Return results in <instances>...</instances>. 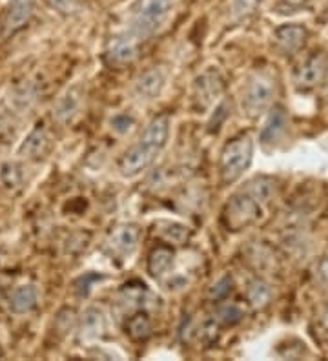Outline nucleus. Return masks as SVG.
Instances as JSON below:
<instances>
[{
	"instance_id": "obj_34",
	"label": "nucleus",
	"mask_w": 328,
	"mask_h": 361,
	"mask_svg": "<svg viewBox=\"0 0 328 361\" xmlns=\"http://www.w3.org/2000/svg\"><path fill=\"white\" fill-rule=\"evenodd\" d=\"M8 135H9V123L4 119H0V141H4Z\"/></svg>"
},
{
	"instance_id": "obj_24",
	"label": "nucleus",
	"mask_w": 328,
	"mask_h": 361,
	"mask_svg": "<svg viewBox=\"0 0 328 361\" xmlns=\"http://www.w3.org/2000/svg\"><path fill=\"white\" fill-rule=\"evenodd\" d=\"M153 325L152 319L148 317L146 312H137L126 322V334L135 341H142L152 336Z\"/></svg>"
},
{
	"instance_id": "obj_6",
	"label": "nucleus",
	"mask_w": 328,
	"mask_h": 361,
	"mask_svg": "<svg viewBox=\"0 0 328 361\" xmlns=\"http://www.w3.org/2000/svg\"><path fill=\"white\" fill-rule=\"evenodd\" d=\"M157 155V152L148 148V146L135 142L124 152L123 157L119 159V172L123 177H137L152 166Z\"/></svg>"
},
{
	"instance_id": "obj_8",
	"label": "nucleus",
	"mask_w": 328,
	"mask_h": 361,
	"mask_svg": "<svg viewBox=\"0 0 328 361\" xmlns=\"http://www.w3.org/2000/svg\"><path fill=\"white\" fill-rule=\"evenodd\" d=\"M324 70H327V61H324V57L321 53H314L306 61H303L298 70H296V77H293L296 86L299 90H305V92L306 90L315 88L323 80Z\"/></svg>"
},
{
	"instance_id": "obj_5",
	"label": "nucleus",
	"mask_w": 328,
	"mask_h": 361,
	"mask_svg": "<svg viewBox=\"0 0 328 361\" xmlns=\"http://www.w3.org/2000/svg\"><path fill=\"white\" fill-rule=\"evenodd\" d=\"M224 92V80L215 68H208L193 80V108L199 114L210 110Z\"/></svg>"
},
{
	"instance_id": "obj_28",
	"label": "nucleus",
	"mask_w": 328,
	"mask_h": 361,
	"mask_svg": "<svg viewBox=\"0 0 328 361\" xmlns=\"http://www.w3.org/2000/svg\"><path fill=\"white\" fill-rule=\"evenodd\" d=\"M49 8H53L59 13L70 15L77 9V0H46Z\"/></svg>"
},
{
	"instance_id": "obj_22",
	"label": "nucleus",
	"mask_w": 328,
	"mask_h": 361,
	"mask_svg": "<svg viewBox=\"0 0 328 361\" xmlns=\"http://www.w3.org/2000/svg\"><path fill=\"white\" fill-rule=\"evenodd\" d=\"M37 99V88L33 82H20L17 84L11 92L9 102L17 111H26L30 110L33 102Z\"/></svg>"
},
{
	"instance_id": "obj_38",
	"label": "nucleus",
	"mask_w": 328,
	"mask_h": 361,
	"mask_svg": "<svg viewBox=\"0 0 328 361\" xmlns=\"http://www.w3.org/2000/svg\"><path fill=\"white\" fill-rule=\"evenodd\" d=\"M327 23H328V13H327Z\"/></svg>"
},
{
	"instance_id": "obj_13",
	"label": "nucleus",
	"mask_w": 328,
	"mask_h": 361,
	"mask_svg": "<svg viewBox=\"0 0 328 361\" xmlns=\"http://www.w3.org/2000/svg\"><path fill=\"white\" fill-rule=\"evenodd\" d=\"M286 111H284L283 106H274L268 110V117L262 124L261 133H259V141L262 145H268V142H276L281 137V133L286 128Z\"/></svg>"
},
{
	"instance_id": "obj_33",
	"label": "nucleus",
	"mask_w": 328,
	"mask_h": 361,
	"mask_svg": "<svg viewBox=\"0 0 328 361\" xmlns=\"http://www.w3.org/2000/svg\"><path fill=\"white\" fill-rule=\"evenodd\" d=\"M320 276L323 281L328 283V257H324V259L320 263Z\"/></svg>"
},
{
	"instance_id": "obj_35",
	"label": "nucleus",
	"mask_w": 328,
	"mask_h": 361,
	"mask_svg": "<svg viewBox=\"0 0 328 361\" xmlns=\"http://www.w3.org/2000/svg\"><path fill=\"white\" fill-rule=\"evenodd\" d=\"M37 0H9V4H28V6H35Z\"/></svg>"
},
{
	"instance_id": "obj_3",
	"label": "nucleus",
	"mask_w": 328,
	"mask_h": 361,
	"mask_svg": "<svg viewBox=\"0 0 328 361\" xmlns=\"http://www.w3.org/2000/svg\"><path fill=\"white\" fill-rule=\"evenodd\" d=\"M175 0H135L131 6V33L146 37L170 17Z\"/></svg>"
},
{
	"instance_id": "obj_18",
	"label": "nucleus",
	"mask_w": 328,
	"mask_h": 361,
	"mask_svg": "<svg viewBox=\"0 0 328 361\" xmlns=\"http://www.w3.org/2000/svg\"><path fill=\"white\" fill-rule=\"evenodd\" d=\"M80 101H83V93H80L79 86L68 90V92L59 99L57 104L53 106V115H55V119L61 121V123L70 121L80 108Z\"/></svg>"
},
{
	"instance_id": "obj_11",
	"label": "nucleus",
	"mask_w": 328,
	"mask_h": 361,
	"mask_svg": "<svg viewBox=\"0 0 328 361\" xmlns=\"http://www.w3.org/2000/svg\"><path fill=\"white\" fill-rule=\"evenodd\" d=\"M306 37H308V33L299 24H283L274 33L276 46L284 55H292V53L299 51L305 46Z\"/></svg>"
},
{
	"instance_id": "obj_2",
	"label": "nucleus",
	"mask_w": 328,
	"mask_h": 361,
	"mask_svg": "<svg viewBox=\"0 0 328 361\" xmlns=\"http://www.w3.org/2000/svg\"><path fill=\"white\" fill-rule=\"evenodd\" d=\"M277 82L270 71H255L243 92V111L248 117H259L270 110L276 97Z\"/></svg>"
},
{
	"instance_id": "obj_25",
	"label": "nucleus",
	"mask_w": 328,
	"mask_h": 361,
	"mask_svg": "<svg viewBox=\"0 0 328 361\" xmlns=\"http://www.w3.org/2000/svg\"><path fill=\"white\" fill-rule=\"evenodd\" d=\"M0 179H2V185L8 190L15 192L22 186V180H24V173H22V168L18 163L13 161H6L2 166H0Z\"/></svg>"
},
{
	"instance_id": "obj_17",
	"label": "nucleus",
	"mask_w": 328,
	"mask_h": 361,
	"mask_svg": "<svg viewBox=\"0 0 328 361\" xmlns=\"http://www.w3.org/2000/svg\"><path fill=\"white\" fill-rule=\"evenodd\" d=\"M49 148V137L42 126H37L20 145V155L28 159H40L46 155Z\"/></svg>"
},
{
	"instance_id": "obj_36",
	"label": "nucleus",
	"mask_w": 328,
	"mask_h": 361,
	"mask_svg": "<svg viewBox=\"0 0 328 361\" xmlns=\"http://www.w3.org/2000/svg\"><path fill=\"white\" fill-rule=\"evenodd\" d=\"M323 325H324V329H327V331H328V310H327V312H324V316H323Z\"/></svg>"
},
{
	"instance_id": "obj_20",
	"label": "nucleus",
	"mask_w": 328,
	"mask_h": 361,
	"mask_svg": "<svg viewBox=\"0 0 328 361\" xmlns=\"http://www.w3.org/2000/svg\"><path fill=\"white\" fill-rule=\"evenodd\" d=\"M79 331L84 338H95L104 331V314L97 307H90L83 312L79 322Z\"/></svg>"
},
{
	"instance_id": "obj_27",
	"label": "nucleus",
	"mask_w": 328,
	"mask_h": 361,
	"mask_svg": "<svg viewBox=\"0 0 328 361\" xmlns=\"http://www.w3.org/2000/svg\"><path fill=\"white\" fill-rule=\"evenodd\" d=\"M162 235L166 241H174L177 245H183L186 239H188L190 232L184 225H179V223H168L166 228H162Z\"/></svg>"
},
{
	"instance_id": "obj_14",
	"label": "nucleus",
	"mask_w": 328,
	"mask_h": 361,
	"mask_svg": "<svg viewBox=\"0 0 328 361\" xmlns=\"http://www.w3.org/2000/svg\"><path fill=\"white\" fill-rule=\"evenodd\" d=\"M33 9H35V6L8 4L4 18H2V31H4V35H15L17 31H20L22 27L26 26L30 23L31 15H33Z\"/></svg>"
},
{
	"instance_id": "obj_31",
	"label": "nucleus",
	"mask_w": 328,
	"mask_h": 361,
	"mask_svg": "<svg viewBox=\"0 0 328 361\" xmlns=\"http://www.w3.org/2000/svg\"><path fill=\"white\" fill-rule=\"evenodd\" d=\"M131 124H133V119H131V117H128V115H117V117L111 121V126H114V130H117V132H121V133L128 132V130L131 128Z\"/></svg>"
},
{
	"instance_id": "obj_9",
	"label": "nucleus",
	"mask_w": 328,
	"mask_h": 361,
	"mask_svg": "<svg viewBox=\"0 0 328 361\" xmlns=\"http://www.w3.org/2000/svg\"><path fill=\"white\" fill-rule=\"evenodd\" d=\"M170 115L168 114H161L155 115L148 124H146V128L142 130L140 133L139 141L140 145L148 146L152 150H155L157 154H161V150L166 146L168 137H170Z\"/></svg>"
},
{
	"instance_id": "obj_30",
	"label": "nucleus",
	"mask_w": 328,
	"mask_h": 361,
	"mask_svg": "<svg viewBox=\"0 0 328 361\" xmlns=\"http://www.w3.org/2000/svg\"><path fill=\"white\" fill-rule=\"evenodd\" d=\"M233 4V13L239 15V17H245L250 11H254L257 0H232Z\"/></svg>"
},
{
	"instance_id": "obj_12",
	"label": "nucleus",
	"mask_w": 328,
	"mask_h": 361,
	"mask_svg": "<svg viewBox=\"0 0 328 361\" xmlns=\"http://www.w3.org/2000/svg\"><path fill=\"white\" fill-rule=\"evenodd\" d=\"M166 84V73L162 68H148L137 77L135 92L140 99H155L161 95L162 88Z\"/></svg>"
},
{
	"instance_id": "obj_23",
	"label": "nucleus",
	"mask_w": 328,
	"mask_h": 361,
	"mask_svg": "<svg viewBox=\"0 0 328 361\" xmlns=\"http://www.w3.org/2000/svg\"><path fill=\"white\" fill-rule=\"evenodd\" d=\"M245 312L241 309L239 305L230 303V301H224V303H219L214 310V322L221 326H233L237 323L243 322Z\"/></svg>"
},
{
	"instance_id": "obj_15",
	"label": "nucleus",
	"mask_w": 328,
	"mask_h": 361,
	"mask_svg": "<svg viewBox=\"0 0 328 361\" xmlns=\"http://www.w3.org/2000/svg\"><path fill=\"white\" fill-rule=\"evenodd\" d=\"M39 303V290L33 285L15 286L9 294V309L15 314H28Z\"/></svg>"
},
{
	"instance_id": "obj_26",
	"label": "nucleus",
	"mask_w": 328,
	"mask_h": 361,
	"mask_svg": "<svg viewBox=\"0 0 328 361\" xmlns=\"http://www.w3.org/2000/svg\"><path fill=\"white\" fill-rule=\"evenodd\" d=\"M230 292H232V278H230V276H223V278L217 279V281L212 285L208 295H210L212 301H224Z\"/></svg>"
},
{
	"instance_id": "obj_4",
	"label": "nucleus",
	"mask_w": 328,
	"mask_h": 361,
	"mask_svg": "<svg viewBox=\"0 0 328 361\" xmlns=\"http://www.w3.org/2000/svg\"><path fill=\"white\" fill-rule=\"evenodd\" d=\"M261 217V204L241 190L239 194L232 195L224 204L223 225L232 232L248 228Z\"/></svg>"
},
{
	"instance_id": "obj_16",
	"label": "nucleus",
	"mask_w": 328,
	"mask_h": 361,
	"mask_svg": "<svg viewBox=\"0 0 328 361\" xmlns=\"http://www.w3.org/2000/svg\"><path fill=\"white\" fill-rule=\"evenodd\" d=\"M276 190H277L276 180L272 179V177L259 176V177H254L252 180H248L245 188H243V192L248 194L250 197L254 199V201H257V203L262 207V204L270 203L272 199H274Z\"/></svg>"
},
{
	"instance_id": "obj_7",
	"label": "nucleus",
	"mask_w": 328,
	"mask_h": 361,
	"mask_svg": "<svg viewBox=\"0 0 328 361\" xmlns=\"http://www.w3.org/2000/svg\"><path fill=\"white\" fill-rule=\"evenodd\" d=\"M139 53V37L133 33H124V35H115L109 39L106 46V61L111 66H123L137 57Z\"/></svg>"
},
{
	"instance_id": "obj_37",
	"label": "nucleus",
	"mask_w": 328,
	"mask_h": 361,
	"mask_svg": "<svg viewBox=\"0 0 328 361\" xmlns=\"http://www.w3.org/2000/svg\"><path fill=\"white\" fill-rule=\"evenodd\" d=\"M4 357V350H2V347H0V360Z\"/></svg>"
},
{
	"instance_id": "obj_1",
	"label": "nucleus",
	"mask_w": 328,
	"mask_h": 361,
	"mask_svg": "<svg viewBox=\"0 0 328 361\" xmlns=\"http://www.w3.org/2000/svg\"><path fill=\"white\" fill-rule=\"evenodd\" d=\"M254 159V141L250 135H237L224 145L219 159V173L223 185H232L246 172Z\"/></svg>"
},
{
	"instance_id": "obj_10",
	"label": "nucleus",
	"mask_w": 328,
	"mask_h": 361,
	"mask_svg": "<svg viewBox=\"0 0 328 361\" xmlns=\"http://www.w3.org/2000/svg\"><path fill=\"white\" fill-rule=\"evenodd\" d=\"M108 250L111 256L128 257L133 254L139 243V230L133 225H119L108 235Z\"/></svg>"
},
{
	"instance_id": "obj_19",
	"label": "nucleus",
	"mask_w": 328,
	"mask_h": 361,
	"mask_svg": "<svg viewBox=\"0 0 328 361\" xmlns=\"http://www.w3.org/2000/svg\"><path fill=\"white\" fill-rule=\"evenodd\" d=\"M246 300H248L250 307L261 310L268 307L272 300V288L265 279L255 278L248 283L246 286Z\"/></svg>"
},
{
	"instance_id": "obj_32",
	"label": "nucleus",
	"mask_w": 328,
	"mask_h": 361,
	"mask_svg": "<svg viewBox=\"0 0 328 361\" xmlns=\"http://www.w3.org/2000/svg\"><path fill=\"white\" fill-rule=\"evenodd\" d=\"M215 114H217L219 117H223V115H226V106H224V104L219 106ZM219 128H221V119H215V117H214V121H212V123H210V132H217Z\"/></svg>"
},
{
	"instance_id": "obj_21",
	"label": "nucleus",
	"mask_w": 328,
	"mask_h": 361,
	"mask_svg": "<svg viewBox=\"0 0 328 361\" xmlns=\"http://www.w3.org/2000/svg\"><path fill=\"white\" fill-rule=\"evenodd\" d=\"M174 263V252L168 247H157L150 252L148 256V272L153 278H161L162 274H166Z\"/></svg>"
},
{
	"instance_id": "obj_29",
	"label": "nucleus",
	"mask_w": 328,
	"mask_h": 361,
	"mask_svg": "<svg viewBox=\"0 0 328 361\" xmlns=\"http://www.w3.org/2000/svg\"><path fill=\"white\" fill-rule=\"evenodd\" d=\"M306 6H308V0H281L277 9H279V13H296Z\"/></svg>"
}]
</instances>
